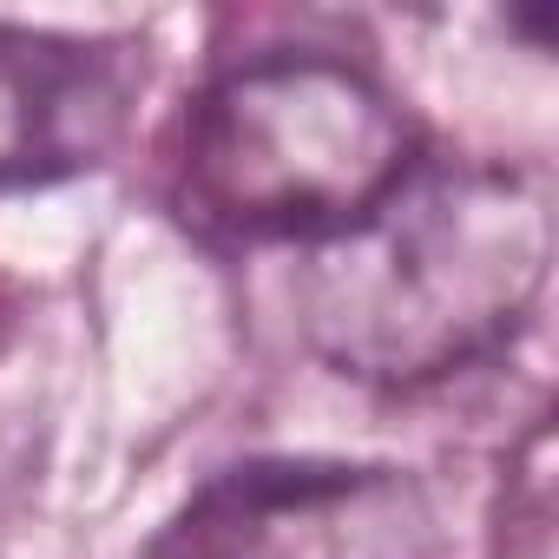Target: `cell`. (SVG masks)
Here are the masks:
<instances>
[{"instance_id": "1", "label": "cell", "mask_w": 559, "mask_h": 559, "mask_svg": "<svg viewBox=\"0 0 559 559\" xmlns=\"http://www.w3.org/2000/svg\"><path fill=\"white\" fill-rule=\"evenodd\" d=\"M546 263V171L421 158L362 224L304 250L297 330L336 376L421 389L487 362L526 323Z\"/></svg>"}, {"instance_id": "2", "label": "cell", "mask_w": 559, "mask_h": 559, "mask_svg": "<svg viewBox=\"0 0 559 559\" xmlns=\"http://www.w3.org/2000/svg\"><path fill=\"white\" fill-rule=\"evenodd\" d=\"M421 158V126L362 67L330 53H263L230 67L191 106L178 204L224 243L317 250L362 224Z\"/></svg>"}, {"instance_id": "3", "label": "cell", "mask_w": 559, "mask_h": 559, "mask_svg": "<svg viewBox=\"0 0 559 559\" xmlns=\"http://www.w3.org/2000/svg\"><path fill=\"white\" fill-rule=\"evenodd\" d=\"M428 493L382 461L257 454L217 467L145 559H435Z\"/></svg>"}, {"instance_id": "4", "label": "cell", "mask_w": 559, "mask_h": 559, "mask_svg": "<svg viewBox=\"0 0 559 559\" xmlns=\"http://www.w3.org/2000/svg\"><path fill=\"white\" fill-rule=\"evenodd\" d=\"M145 67L119 40H73L0 21V191H34L106 165Z\"/></svg>"}]
</instances>
